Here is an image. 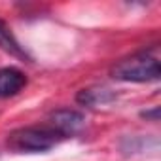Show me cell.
Returning <instances> with one entry per match:
<instances>
[{"instance_id": "2", "label": "cell", "mask_w": 161, "mask_h": 161, "mask_svg": "<svg viewBox=\"0 0 161 161\" xmlns=\"http://www.w3.org/2000/svg\"><path fill=\"white\" fill-rule=\"evenodd\" d=\"M64 138L49 125H27L14 129L8 138L6 146L17 153H40L55 148Z\"/></svg>"}, {"instance_id": "3", "label": "cell", "mask_w": 161, "mask_h": 161, "mask_svg": "<svg viewBox=\"0 0 161 161\" xmlns=\"http://www.w3.org/2000/svg\"><path fill=\"white\" fill-rule=\"evenodd\" d=\"M47 125L53 127L63 138H70V136L78 135L84 129L86 116L82 112H78V110H72V108H61V110H55L49 116Z\"/></svg>"}, {"instance_id": "1", "label": "cell", "mask_w": 161, "mask_h": 161, "mask_svg": "<svg viewBox=\"0 0 161 161\" xmlns=\"http://www.w3.org/2000/svg\"><path fill=\"white\" fill-rule=\"evenodd\" d=\"M110 76L118 82H133V84H146L157 82L161 76L159 57L155 49H142L136 51L121 61H118L110 68Z\"/></svg>"}, {"instance_id": "6", "label": "cell", "mask_w": 161, "mask_h": 161, "mask_svg": "<svg viewBox=\"0 0 161 161\" xmlns=\"http://www.w3.org/2000/svg\"><path fill=\"white\" fill-rule=\"evenodd\" d=\"M0 49H4L6 53L21 59V61H31V57L27 55V51L23 49V46L17 42V38L14 36V32L10 31V27L0 19Z\"/></svg>"}, {"instance_id": "7", "label": "cell", "mask_w": 161, "mask_h": 161, "mask_svg": "<svg viewBox=\"0 0 161 161\" xmlns=\"http://www.w3.org/2000/svg\"><path fill=\"white\" fill-rule=\"evenodd\" d=\"M140 118H144L146 121H159V106H153L150 110H142Z\"/></svg>"}, {"instance_id": "5", "label": "cell", "mask_w": 161, "mask_h": 161, "mask_svg": "<svg viewBox=\"0 0 161 161\" xmlns=\"http://www.w3.org/2000/svg\"><path fill=\"white\" fill-rule=\"evenodd\" d=\"M112 101H116V91L108 87H86L76 95V103L82 106H99L108 104Z\"/></svg>"}, {"instance_id": "4", "label": "cell", "mask_w": 161, "mask_h": 161, "mask_svg": "<svg viewBox=\"0 0 161 161\" xmlns=\"http://www.w3.org/2000/svg\"><path fill=\"white\" fill-rule=\"evenodd\" d=\"M29 84L27 74L17 66L0 68V99H10L21 93Z\"/></svg>"}]
</instances>
